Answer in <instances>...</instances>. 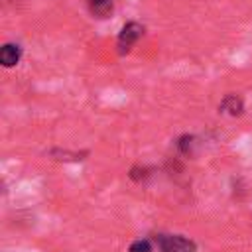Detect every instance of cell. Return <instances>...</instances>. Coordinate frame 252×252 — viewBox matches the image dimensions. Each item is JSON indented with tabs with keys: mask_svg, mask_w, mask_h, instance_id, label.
<instances>
[{
	"mask_svg": "<svg viewBox=\"0 0 252 252\" xmlns=\"http://www.w3.org/2000/svg\"><path fill=\"white\" fill-rule=\"evenodd\" d=\"M128 252H152V242L150 240H134L130 246H128Z\"/></svg>",
	"mask_w": 252,
	"mask_h": 252,
	"instance_id": "obj_7",
	"label": "cell"
},
{
	"mask_svg": "<svg viewBox=\"0 0 252 252\" xmlns=\"http://www.w3.org/2000/svg\"><path fill=\"white\" fill-rule=\"evenodd\" d=\"M219 110H220V112H226V114H230V116H240L242 110H244V102H242V98H240L238 94H226V96L220 100Z\"/></svg>",
	"mask_w": 252,
	"mask_h": 252,
	"instance_id": "obj_4",
	"label": "cell"
},
{
	"mask_svg": "<svg viewBox=\"0 0 252 252\" xmlns=\"http://www.w3.org/2000/svg\"><path fill=\"white\" fill-rule=\"evenodd\" d=\"M197 144H199V140L195 138V136H189V134H185V136H181L179 138V142H177V148H179V152L183 154V156H193L195 154V148H197Z\"/></svg>",
	"mask_w": 252,
	"mask_h": 252,
	"instance_id": "obj_6",
	"label": "cell"
},
{
	"mask_svg": "<svg viewBox=\"0 0 252 252\" xmlns=\"http://www.w3.org/2000/svg\"><path fill=\"white\" fill-rule=\"evenodd\" d=\"M22 59V47L18 43H4L0 47V63L4 67H14Z\"/></svg>",
	"mask_w": 252,
	"mask_h": 252,
	"instance_id": "obj_3",
	"label": "cell"
},
{
	"mask_svg": "<svg viewBox=\"0 0 252 252\" xmlns=\"http://www.w3.org/2000/svg\"><path fill=\"white\" fill-rule=\"evenodd\" d=\"M148 175H150V169H148V167H140V165H136V167L130 169V177H132L134 181H142V179H146Z\"/></svg>",
	"mask_w": 252,
	"mask_h": 252,
	"instance_id": "obj_8",
	"label": "cell"
},
{
	"mask_svg": "<svg viewBox=\"0 0 252 252\" xmlns=\"http://www.w3.org/2000/svg\"><path fill=\"white\" fill-rule=\"evenodd\" d=\"M142 33H144V26H142V24H138V22H128V24H124V28L120 30L118 39H116L118 53H120V55L128 53V51L132 49V45L142 37Z\"/></svg>",
	"mask_w": 252,
	"mask_h": 252,
	"instance_id": "obj_2",
	"label": "cell"
},
{
	"mask_svg": "<svg viewBox=\"0 0 252 252\" xmlns=\"http://www.w3.org/2000/svg\"><path fill=\"white\" fill-rule=\"evenodd\" d=\"M94 18H106L112 12V0H87Z\"/></svg>",
	"mask_w": 252,
	"mask_h": 252,
	"instance_id": "obj_5",
	"label": "cell"
},
{
	"mask_svg": "<svg viewBox=\"0 0 252 252\" xmlns=\"http://www.w3.org/2000/svg\"><path fill=\"white\" fill-rule=\"evenodd\" d=\"M156 244L159 252H197L195 240L183 234H158Z\"/></svg>",
	"mask_w": 252,
	"mask_h": 252,
	"instance_id": "obj_1",
	"label": "cell"
}]
</instances>
